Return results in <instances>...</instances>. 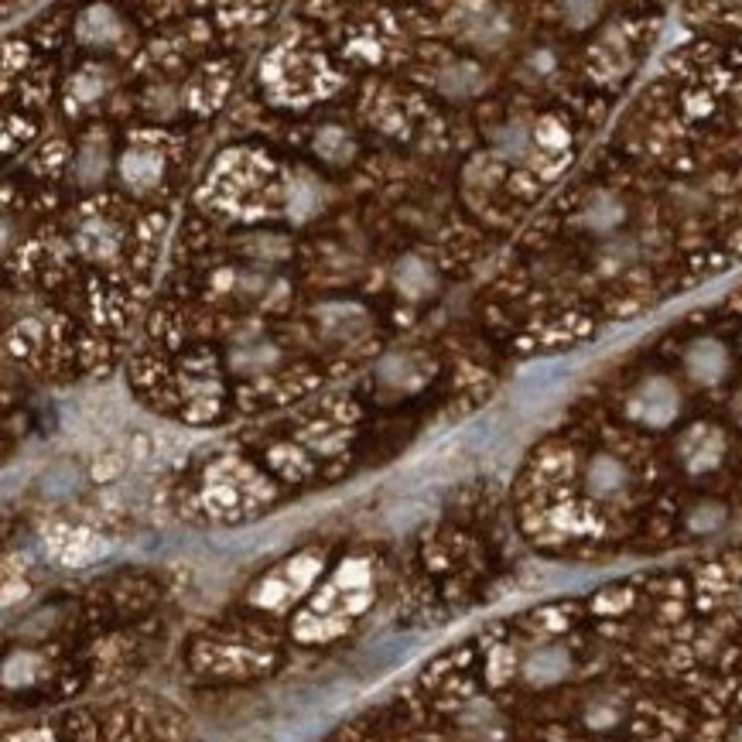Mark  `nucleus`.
I'll list each match as a JSON object with an SVG mask.
<instances>
[{
  "mask_svg": "<svg viewBox=\"0 0 742 742\" xmlns=\"http://www.w3.org/2000/svg\"><path fill=\"white\" fill-rule=\"evenodd\" d=\"M124 175L130 185H137V189H144V185H151L154 178H158V158H151L148 151H134L124 158Z\"/></svg>",
  "mask_w": 742,
  "mask_h": 742,
  "instance_id": "2",
  "label": "nucleus"
},
{
  "mask_svg": "<svg viewBox=\"0 0 742 742\" xmlns=\"http://www.w3.org/2000/svg\"><path fill=\"white\" fill-rule=\"evenodd\" d=\"M79 247H83L89 257H110L113 250H117V240H113L106 223H89L83 226V233H79Z\"/></svg>",
  "mask_w": 742,
  "mask_h": 742,
  "instance_id": "1",
  "label": "nucleus"
}]
</instances>
